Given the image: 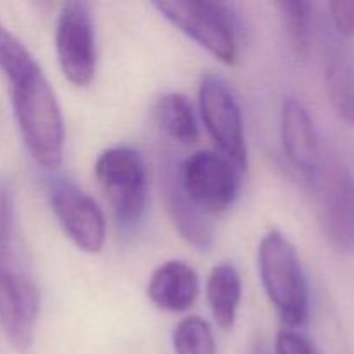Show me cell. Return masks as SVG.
Wrapping results in <instances>:
<instances>
[{
	"mask_svg": "<svg viewBox=\"0 0 354 354\" xmlns=\"http://www.w3.org/2000/svg\"><path fill=\"white\" fill-rule=\"evenodd\" d=\"M0 71L9 83L17 127L31 158L48 171L59 168L66 133L57 95L33 54L2 21Z\"/></svg>",
	"mask_w": 354,
	"mask_h": 354,
	"instance_id": "6da1fadb",
	"label": "cell"
},
{
	"mask_svg": "<svg viewBox=\"0 0 354 354\" xmlns=\"http://www.w3.org/2000/svg\"><path fill=\"white\" fill-rule=\"evenodd\" d=\"M38 313L40 292L23 252L12 182L0 175V327L14 349H30Z\"/></svg>",
	"mask_w": 354,
	"mask_h": 354,
	"instance_id": "7a4b0ae2",
	"label": "cell"
},
{
	"mask_svg": "<svg viewBox=\"0 0 354 354\" xmlns=\"http://www.w3.org/2000/svg\"><path fill=\"white\" fill-rule=\"evenodd\" d=\"M258 270L270 303L287 328H297L310 313V290L297 249L280 230H270L258 248Z\"/></svg>",
	"mask_w": 354,
	"mask_h": 354,
	"instance_id": "3957f363",
	"label": "cell"
},
{
	"mask_svg": "<svg viewBox=\"0 0 354 354\" xmlns=\"http://www.w3.org/2000/svg\"><path fill=\"white\" fill-rule=\"evenodd\" d=\"M154 7L218 61L227 66L237 64L241 28L230 6L206 0H161L154 2Z\"/></svg>",
	"mask_w": 354,
	"mask_h": 354,
	"instance_id": "277c9868",
	"label": "cell"
},
{
	"mask_svg": "<svg viewBox=\"0 0 354 354\" xmlns=\"http://www.w3.org/2000/svg\"><path fill=\"white\" fill-rule=\"evenodd\" d=\"M97 183L123 228H133L147 209V168L140 152L127 145L109 147L93 165Z\"/></svg>",
	"mask_w": 354,
	"mask_h": 354,
	"instance_id": "5b68a950",
	"label": "cell"
},
{
	"mask_svg": "<svg viewBox=\"0 0 354 354\" xmlns=\"http://www.w3.org/2000/svg\"><path fill=\"white\" fill-rule=\"evenodd\" d=\"M311 185L317 190L322 230L337 252H354V178L339 156L322 152Z\"/></svg>",
	"mask_w": 354,
	"mask_h": 354,
	"instance_id": "8992f818",
	"label": "cell"
},
{
	"mask_svg": "<svg viewBox=\"0 0 354 354\" xmlns=\"http://www.w3.org/2000/svg\"><path fill=\"white\" fill-rule=\"evenodd\" d=\"M201 118L220 154L235 165L239 171L248 169L244 118L234 90L216 73H207L199 83Z\"/></svg>",
	"mask_w": 354,
	"mask_h": 354,
	"instance_id": "52a82bcc",
	"label": "cell"
},
{
	"mask_svg": "<svg viewBox=\"0 0 354 354\" xmlns=\"http://www.w3.org/2000/svg\"><path fill=\"white\" fill-rule=\"evenodd\" d=\"M239 169L218 151H197L178 165L183 192L204 214L230 209L239 196Z\"/></svg>",
	"mask_w": 354,
	"mask_h": 354,
	"instance_id": "ba28073f",
	"label": "cell"
},
{
	"mask_svg": "<svg viewBox=\"0 0 354 354\" xmlns=\"http://www.w3.org/2000/svg\"><path fill=\"white\" fill-rule=\"evenodd\" d=\"M52 213L66 237L83 252L97 254L106 244L107 223L99 204L75 182L62 176L47 180Z\"/></svg>",
	"mask_w": 354,
	"mask_h": 354,
	"instance_id": "9c48e42d",
	"label": "cell"
},
{
	"mask_svg": "<svg viewBox=\"0 0 354 354\" xmlns=\"http://www.w3.org/2000/svg\"><path fill=\"white\" fill-rule=\"evenodd\" d=\"M59 68L71 85L88 86L95 76L97 48L92 9L86 2H66L55 24Z\"/></svg>",
	"mask_w": 354,
	"mask_h": 354,
	"instance_id": "30bf717a",
	"label": "cell"
},
{
	"mask_svg": "<svg viewBox=\"0 0 354 354\" xmlns=\"http://www.w3.org/2000/svg\"><path fill=\"white\" fill-rule=\"evenodd\" d=\"M317 35L320 38L325 90L332 109L339 120L354 127V52L327 21L318 26Z\"/></svg>",
	"mask_w": 354,
	"mask_h": 354,
	"instance_id": "8fae6325",
	"label": "cell"
},
{
	"mask_svg": "<svg viewBox=\"0 0 354 354\" xmlns=\"http://www.w3.org/2000/svg\"><path fill=\"white\" fill-rule=\"evenodd\" d=\"M280 140L287 161L311 185L322 161L313 118L296 97H286L280 109Z\"/></svg>",
	"mask_w": 354,
	"mask_h": 354,
	"instance_id": "7c38bea8",
	"label": "cell"
},
{
	"mask_svg": "<svg viewBox=\"0 0 354 354\" xmlns=\"http://www.w3.org/2000/svg\"><path fill=\"white\" fill-rule=\"evenodd\" d=\"M159 185L166 213L180 237L197 251H209L214 239L213 227L207 221V214L183 192L178 178V165L171 158H165L159 165Z\"/></svg>",
	"mask_w": 354,
	"mask_h": 354,
	"instance_id": "4fadbf2b",
	"label": "cell"
},
{
	"mask_svg": "<svg viewBox=\"0 0 354 354\" xmlns=\"http://www.w3.org/2000/svg\"><path fill=\"white\" fill-rule=\"evenodd\" d=\"M147 296L159 310L183 313L192 308L199 296V277L185 261H166L152 272Z\"/></svg>",
	"mask_w": 354,
	"mask_h": 354,
	"instance_id": "5bb4252c",
	"label": "cell"
},
{
	"mask_svg": "<svg viewBox=\"0 0 354 354\" xmlns=\"http://www.w3.org/2000/svg\"><path fill=\"white\" fill-rule=\"evenodd\" d=\"M206 299L218 327L230 330L242 299L241 273L232 263L223 261L213 266L206 282Z\"/></svg>",
	"mask_w": 354,
	"mask_h": 354,
	"instance_id": "9a60e30c",
	"label": "cell"
},
{
	"mask_svg": "<svg viewBox=\"0 0 354 354\" xmlns=\"http://www.w3.org/2000/svg\"><path fill=\"white\" fill-rule=\"evenodd\" d=\"M154 118L159 128L178 144L190 145L199 138L192 102L185 93L168 92L154 104Z\"/></svg>",
	"mask_w": 354,
	"mask_h": 354,
	"instance_id": "2e32d148",
	"label": "cell"
},
{
	"mask_svg": "<svg viewBox=\"0 0 354 354\" xmlns=\"http://www.w3.org/2000/svg\"><path fill=\"white\" fill-rule=\"evenodd\" d=\"M280 12L287 44L296 57H308L313 45V37L317 35V19L315 7L311 2L303 0H282L275 2Z\"/></svg>",
	"mask_w": 354,
	"mask_h": 354,
	"instance_id": "e0dca14e",
	"label": "cell"
},
{
	"mask_svg": "<svg viewBox=\"0 0 354 354\" xmlns=\"http://www.w3.org/2000/svg\"><path fill=\"white\" fill-rule=\"evenodd\" d=\"M176 354H216V341L211 325L201 317H187L173 330Z\"/></svg>",
	"mask_w": 354,
	"mask_h": 354,
	"instance_id": "ac0fdd59",
	"label": "cell"
},
{
	"mask_svg": "<svg viewBox=\"0 0 354 354\" xmlns=\"http://www.w3.org/2000/svg\"><path fill=\"white\" fill-rule=\"evenodd\" d=\"M328 17L332 30L342 38L354 37V2L351 0H335L328 3Z\"/></svg>",
	"mask_w": 354,
	"mask_h": 354,
	"instance_id": "d6986e66",
	"label": "cell"
},
{
	"mask_svg": "<svg viewBox=\"0 0 354 354\" xmlns=\"http://www.w3.org/2000/svg\"><path fill=\"white\" fill-rule=\"evenodd\" d=\"M275 354H318L315 346L304 335L294 330L279 332L275 341Z\"/></svg>",
	"mask_w": 354,
	"mask_h": 354,
	"instance_id": "ffe728a7",
	"label": "cell"
},
{
	"mask_svg": "<svg viewBox=\"0 0 354 354\" xmlns=\"http://www.w3.org/2000/svg\"><path fill=\"white\" fill-rule=\"evenodd\" d=\"M252 354H270L263 339H258V341L254 342V346H252Z\"/></svg>",
	"mask_w": 354,
	"mask_h": 354,
	"instance_id": "44dd1931",
	"label": "cell"
}]
</instances>
